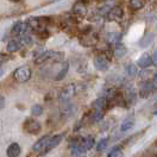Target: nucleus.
<instances>
[{"mask_svg": "<svg viewBox=\"0 0 157 157\" xmlns=\"http://www.w3.org/2000/svg\"><path fill=\"white\" fill-rule=\"evenodd\" d=\"M98 40H99L98 33L94 32V31H92V30H89V31L85 32V33L81 36L80 43H81L83 47H94V45L98 43Z\"/></svg>", "mask_w": 157, "mask_h": 157, "instance_id": "1", "label": "nucleus"}, {"mask_svg": "<svg viewBox=\"0 0 157 157\" xmlns=\"http://www.w3.org/2000/svg\"><path fill=\"white\" fill-rule=\"evenodd\" d=\"M78 92V88L74 83H70V85H67L64 88L59 92V101L61 102H64V101H68L73 98Z\"/></svg>", "mask_w": 157, "mask_h": 157, "instance_id": "2", "label": "nucleus"}, {"mask_svg": "<svg viewBox=\"0 0 157 157\" xmlns=\"http://www.w3.org/2000/svg\"><path fill=\"white\" fill-rule=\"evenodd\" d=\"M13 78L18 82H26L31 78V70L28 67H20L17 68L13 73Z\"/></svg>", "mask_w": 157, "mask_h": 157, "instance_id": "3", "label": "nucleus"}, {"mask_svg": "<svg viewBox=\"0 0 157 157\" xmlns=\"http://www.w3.org/2000/svg\"><path fill=\"white\" fill-rule=\"evenodd\" d=\"M24 130L30 135H37L40 131V124L35 119L28 118L24 123Z\"/></svg>", "mask_w": 157, "mask_h": 157, "instance_id": "4", "label": "nucleus"}, {"mask_svg": "<svg viewBox=\"0 0 157 157\" xmlns=\"http://www.w3.org/2000/svg\"><path fill=\"white\" fill-rule=\"evenodd\" d=\"M49 136H44V137H42L40 139H38L35 144H33V147H32V150L35 151V152H38L39 155H44V152H45V149H47V144H48V142H49Z\"/></svg>", "mask_w": 157, "mask_h": 157, "instance_id": "5", "label": "nucleus"}, {"mask_svg": "<svg viewBox=\"0 0 157 157\" xmlns=\"http://www.w3.org/2000/svg\"><path fill=\"white\" fill-rule=\"evenodd\" d=\"M78 145L81 147L82 152H87L89 151L92 147L95 145V140H94V137L93 136H87V137H83L82 139L78 140Z\"/></svg>", "mask_w": 157, "mask_h": 157, "instance_id": "6", "label": "nucleus"}, {"mask_svg": "<svg viewBox=\"0 0 157 157\" xmlns=\"http://www.w3.org/2000/svg\"><path fill=\"white\" fill-rule=\"evenodd\" d=\"M124 16V11L120 6H116V7H112L111 10L107 12V19L108 21H117L120 20Z\"/></svg>", "mask_w": 157, "mask_h": 157, "instance_id": "7", "label": "nucleus"}, {"mask_svg": "<svg viewBox=\"0 0 157 157\" xmlns=\"http://www.w3.org/2000/svg\"><path fill=\"white\" fill-rule=\"evenodd\" d=\"M94 67L100 71H106L109 68V61L107 59V57L99 55L94 59Z\"/></svg>", "mask_w": 157, "mask_h": 157, "instance_id": "8", "label": "nucleus"}, {"mask_svg": "<svg viewBox=\"0 0 157 157\" xmlns=\"http://www.w3.org/2000/svg\"><path fill=\"white\" fill-rule=\"evenodd\" d=\"M137 66L142 69H147L149 68L150 66H152V59H151V55L147 54V52H144L137 61Z\"/></svg>", "mask_w": 157, "mask_h": 157, "instance_id": "9", "label": "nucleus"}, {"mask_svg": "<svg viewBox=\"0 0 157 157\" xmlns=\"http://www.w3.org/2000/svg\"><path fill=\"white\" fill-rule=\"evenodd\" d=\"M73 13L74 14H78V16H85L87 13V4L83 1V0H78V2L74 4L73 6Z\"/></svg>", "mask_w": 157, "mask_h": 157, "instance_id": "10", "label": "nucleus"}, {"mask_svg": "<svg viewBox=\"0 0 157 157\" xmlns=\"http://www.w3.org/2000/svg\"><path fill=\"white\" fill-rule=\"evenodd\" d=\"M135 124H136L135 118L128 117L121 121V124H120V126H119V130H120V132H128V131H130L131 128L135 126Z\"/></svg>", "mask_w": 157, "mask_h": 157, "instance_id": "11", "label": "nucleus"}, {"mask_svg": "<svg viewBox=\"0 0 157 157\" xmlns=\"http://www.w3.org/2000/svg\"><path fill=\"white\" fill-rule=\"evenodd\" d=\"M68 70H69V63L68 62H63V63H61V64H59V70H57V71L55 73V75H54V80H56V81L62 80V78L67 75Z\"/></svg>", "mask_w": 157, "mask_h": 157, "instance_id": "12", "label": "nucleus"}, {"mask_svg": "<svg viewBox=\"0 0 157 157\" xmlns=\"http://www.w3.org/2000/svg\"><path fill=\"white\" fill-rule=\"evenodd\" d=\"M62 138H63L62 135H55V136L50 137L49 142H48V144H47V149H45V152H44V154H47V152H49L50 150H52V149H55L56 147H59V144L62 142Z\"/></svg>", "mask_w": 157, "mask_h": 157, "instance_id": "13", "label": "nucleus"}, {"mask_svg": "<svg viewBox=\"0 0 157 157\" xmlns=\"http://www.w3.org/2000/svg\"><path fill=\"white\" fill-rule=\"evenodd\" d=\"M21 152V147L18 143H12L9 145L7 150H6V154L7 157H18Z\"/></svg>", "mask_w": 157, "mask_h": 157, "instance_id": "14", "label": "nucleus"}, {"mask_svg": "<svg viewBox=\"0 0 157 157\" xmlns=\"http://www.w3.org/2000/svg\"><path fill=\"white\" fill-rule=\"evenodd\" d=\"M152 90H154V87H152L151 81H147V82L142 83L140 89H139V94H140L142 98H145V97H147Z\"/></svg>", "mask_w": 157, "mask_h": 157, "instance_id": "15", "label": "nucleus"}, {"mask_svg": "<svg viewBox=\"0 0 157 157\" xmlns=\"http://www.w3.org/2000/svg\"><path fill=\"white\" fill-rule=\"evenodd\" d=\"M55 55H57L55 51H51V50H50V51H45V52H43L42 55H39L38 57L36 59L35 63H36V64H42V63H44L45 61L52 59Z\"/></svg>", "mask_w": 157, "mask_h": 157, "instance_id": "16", "label": "nucleus"}, {"mask_svg": "<svg viewBox=\"0 0 157 157\" xmlns=\"http://www.w3.org/2000/svg\"><path fill=\"white\" fill-rule=\"evenodd\" d=\"M29 28V25H28V23H23V21H18V23H16L14 24V26H13V33H16V35H21V33H24L26 30Z\"/></svg>", "mask_w": 157, "mask_h": 157, "instance_id": "17", "label": "nucleus"}, {"mask_svg": "<svg viewBox=\"0 0 157 157\" xmlns=\"http://www.w3.org/2000/svg\"><path fill=\"white\" fill-rule=\"evenodd\" d=\"M93 108L98 109V111H105V108L107 106V99L106 98H98L94 102H93Z\"/></svg>", "mask_w": 157, "mask_h": 157, "instance_id": "18", "label": "nucleus"}, {"mask_svg": "<svg viewBox=\"0 0 157 157\" xmlns=\"http://www.w3.org/2000/svg\"><path fill=\"white\" fill-rule=\"evenodd\" d=\"M126 98L130 102H133L137 98V90H136V87L133 85H130L126 88Z\"/></svg>", "mask_w": 157, "mask_h": 157, "instance_id": "19", "label": "nucleus"}, {"mask_svg": "<svg viewBox=\"0 0 157 157\" xmlns=\"http://www.w3.org/2000/svg\"><path fill=\"white\" fill-rule=\"evenodd\" d=\"M145 5L144 0H130L128 1V7L132 11H138L140 9H143Z\"/></svg>", "mask_w": 157, "mask_h": 157, "instance_id": "20", "label": "nucleus"}, {"mask_svg": "<svg viewBox=\"0 0 157 157\" xmlns=\"http://www.w3.org/2000/svg\"><path fill=\"white\" fill-rule=\"evenodd\" d=\"M120 38H121V35L118 32H111L106 36V40L109 44H118Z\"/></svg>", "mask_w": 157, "mask_h": 157, "instance_id": "21", "label": "nucleus"}, {"mask_svg": "<svg viewBox=\"0 0 157 157\" xmlns=\"http://www.w3.org/2000/svg\"><path fill=\"white\" fill-rule=\"evenodd\" d=\"M154 37H155L154 33H147V36H144L143 38L140 39L139 45H140L142 48H147V47H149V45L151 44V42L154 40Z\"/></svg>", "mask_w": 157, "mask_h": 157, "instance_id": "22", "label": "nucleus"}, {"mask_svg": "<svg viewBox=\"0 0 157 157\" xmlns=\"http://www.w3.org/2000/svg\"><path fill=\"white\" fill-rule=\"evenodd\" d=\"M104 112H105V111L94 109V111L92 112V114H90V118H89L90 123H98V121H100V120L102 119V117H104Z\"/></svg>", "mask_w": 157, "mask_h": 157, "instance_id": "23", "label": "nucleus"}, {"mask_svg": "<svg viewBox=\"0 0 157 157\" xmlns=\"http://www.w3.org/2000/svg\"><path fill=\"white\" fill-rule=\"evenodd\" d=\"M28 25H29L30 29L33 30H39L42 29V20L37 19V18H31V19H28Z\"/></svg>", "mask_w": 157, "mask_h": 157, "instance_id": "24", "label": "nucleus"}, {"mask_svg": "<svg viewBox=\"0 0 157 157\" xmlns=\"http://www.w3.org/2000/svg\"><path fill=\"white\" fill-rule=\"evenodd\" d=\"M75 111H76V108H75V105L70 104V105L66 106V107L62 109V116H63L64 118H69V117H71V116L75 113Z\"/></svg>", "mask_w": 157, "mask_h": 157, "instance_id": "25", "label": "nucleus"}, {"mask_svg": "<svg viewBox=\"0 0 157 157\" xmlns=\"http://www.w3.org/2000/svg\"><path fill=\"white\" fill-rule=\"evenodd\" d=\"M108 142H109V138L108 137L101 138L97 143V151H104L108 147Z\"/></svg>", "mask_w": 157, "mask_h": 157, "instance_id": "26", "label": "nucleus"}, {"mask_svg": "<svg viewBox=\"0 0 157 157\" xmlns=\"http://www.w3.org/2000/svg\"><path fill=\"white\" fill-rule=\"evenodd\" d=\"M20 45L19 42H17V40H11L7 43V47H6V49L11 51V52H16V51H18L20 49Z\"/></svg>", "mask_w": 157, "mask_h": 157, "instance_id": "27", "label": "nucleus"}, {"mask_svg": "<svg viewBox=\"0 0 157 157\" xmlns=\"http://www.w3.org/2000/svg\"><path fill=\"white\" fill-rule=\"evenodd\" d=\"M126 74L130 78H135L138 74V68L136 64H128L126 67Z\"/></svg>", "mask_w": 157, "mask_h": 157, "instance_id": "28", "label": "nucleus"}, {"mask_svg": "<svg viewBox=\"0 0 157 157\" xmlns=\"http://www.w3.org/2000/svg\"><path fill=\"white\" fill-rule=\"evenodd\" d=\"M123 156V149L120 147H114L109 152L107 157H121Z\"/></svg>", "mask_w": 157, "mask_h": 157, "instance_id": "29", "label": "nucleus"}, {"mask_svg": "<svg viewBox=\"0 0 157 157\" xmlns=\"http://www.w3.org/2000/svg\"><path fill=\"white\" fill-rule=\"evenodd\" d=\"M126 52H128V50L125 49V47H124V45H119V47H117L116 51H114V55H116V57L120 59V57H123Z\"/></svg>", "mask_w": 157, "mask_h": 157, "instance_id": "30", "label": "nucleus"}, {"mask_svg": "<svg viewBox=\"0 0 157 157\" xmlns=\"http://www.w3.org/2000/svg\"><path fill=\"white\" fill-rule=\"evenodd\" d=\"M31 113H32V116H36V117L40 116L43 113V107L40 105H33L31 108Z\"/></svg>", "mask_w": 157, "mask_h": 157, "instance_id": "31", "label": "nucleus"}, {"mask_svg": "<svg viewBox=\"0 0 157 157\" xmlns=\"http://www.w3.org/2000/svg\"><path fill=\"white\" fill-rule=\"evenodd\" d=\"M31 43H32L31 37H28V36H25V37H23V38L20 39V44H25V45H28V44H31Z\"/></svg>", "mask_w": 157, "mask_h": 157, "instance_id": "32", "label": "nucleus"}, {"mask_svg": "<svg viewBox=\"0 0 157 157\" xmlns=\"http://www.w3.org/2000/svg\"><path fill=\"white\" fill-rule=\"evenodd\" d=\"M151 59H152V64H154V66H157V50L154 51V54L151 55Z\"/></svg>", "mask_w": 157, "mask_h": 157, "instance_id": "33", "label": "nucleus"}, {"mask_svg": "<svg viewBox=\"0 0 157 157\" xmlns=\"http://www.w3.org/2000/svg\"><path fill=\"white\" fill-rule=\"evenodd\" d=\"M4 106V98L2 97H0V108Z\"/></svg>", "mask_w": 157, "mask_h": 157, "instance_id": "34", "label": "nucleus"}, {"mask_svg": "<svg viewBox=\"0 0 157 157\" xmlns=\"http://www.w3.org/2000/svg\"><path fill=\"white\" fill-rule=\"evenodd\" d=\"M154 114H156V116H157V104L155 105V109H154Z\"/></svg>", "mask_w": 157, "mask_h": 157, "instance_id": "35", "label": "nucleus"}, {"mask_svg": "<svg viewBox=\"0 0 157 157\" xmlns=\"http://www.w3.org/2000/svg\"><path fill=\"white\" fill-rule=\"evenodd\" d=\"M2 74H4V69H2V68H0V76H1Z\"/></svg>", "mask_w": 157, "mask_h": 157, "instance_id": "36", "label": "nucleus"}, {"mask_svg": "<svg viewBox=\"0 0 157 157\" xmlns=\"http://www.w3.org/2000/svg\"><path fill=\"white\" fill-rule=\"evenodd\" d=\"M11 1H13V2H18L19 0H11Z\"/></svg>", "mask_w": 157, "mask_h": 157, "instance_id": "37", "label": "nucleus"}, {"mask_svg": "<svg viewBox=\"0 0 157 157\" xmlns=\"http://www.w3.org/2000/svg\"><path fill=\"white\" fill-rule=\"evenodd\" d=\"M1 57H2V55H0V59H1Z\"/></svg>", "mask_w": 157, "mask_h": 157, "instance_id": "38", "label": "nucleus"}]
</instances>
